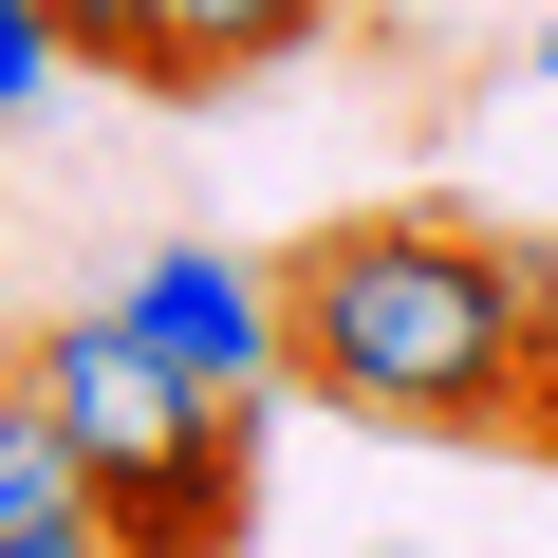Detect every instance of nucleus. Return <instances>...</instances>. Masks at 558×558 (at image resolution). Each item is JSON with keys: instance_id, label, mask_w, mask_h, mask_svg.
Here are the masks:
<instances>
[{"instance_id": "9d476101", "label": "nucleus", "mask_w": 558, "mask_h": 558, "mask_svg": "<svg viewBox=\"0 0 558 558\" xmlns=\"http://www.w3.org/2000/svg\"><path fill=\"white\" fill-rule=\"evenodd\" d=\"M521 447H539V465H558V354H539V410H521Z\"/></svg>"}, {"instance_id": "f03ea898", "label": "nucleus", "mask_w": 558, "mask_h": 558, "mask_svg": "<svg viewBox=\"0 0 558 558\" xmlns=\"http://www.w3.org/2000/svg\"><path fill=\"white\" fill-rule=\"evenodd\" d=\"M20 391L57 410V447H75V484H94V521H112L131 558H242V539H260V428H279V410L168 373V354L131 336V299L38 317Z\"/></svg>"}, {"instance_id": "20e7f679", "label": "nucleus", "mask_w": 558, "mask_h": 558, "mask_svg": "<svg viewBox=\"0 0 558 558\" xmlns=\"http://www.w3.org/2000/svg\"><path fill=\"white\" fill-rule=\"evenodd\" d=\"M317 38H336V0H131L94 75H131V94H242L279 57H317Z\"/></svg>"}, {"instance_id": "7ed1b4c3", "label": "nucleus", "mask_w": 558, "mask_h": 558, "mask_svg": "<svg viewBox=\"0 0 558 558\" xmlns=\"http://www.w3.org/2000/svg\"><path fill=\"white\" fill-rule=\"evenodd\" d=\"M131 336L168 354V373H205V391H242V410H279L299 391V336H279V260H223V242H149L131 279Z\"/></svg>"}, {"instance_id": "9b49d317", "label": "nucleus", "mask_w": 558, "mask_h": 558, "mask_svg": "<svg viewBox=\"0 0 558 558\" xmlns=\"http://www.w3.org/2000/svg\"><path fill=\"white\" fill-rule=\"evenodd\" d=\"M521 75H539V94H558V0H539V38H521Z\"/></svg>"}, {"instance_id": "f8f14e48", "label": "nucleus", "mask_w": 558, "mask_h": 558, "mask_svg": "<svg viewBox=\"0 0 558 558\" xmlns=\"http://www.w3.org/2000/svg\"><path fill=\"white\" fill-rule=\"evenodd\" d=\"M94 558H131V539H94Z\"/></svg>"}, {"instance_id": "f257e3e1", "label": "nucleus", "mask_w": 558, "mask_h": 558, "mask_svg": "<svg viewBox=\"0 0 558 558\" xmlns=\"http://www.w3.org/2000/svg\"><path fill=\"white\" fill-rule=\"evenodd\" d=\"M279 336H299V391H336L354 428L521 447V410H539L521 223H465V205H354V223H299V242H279Z\"/></svg>"}, {"instance_id": "1a4fd4ad", "label": "nucleus", "mask_w": 558, "mask_h": 558, "mask_svg": "<svg viewBox=\"0 0 558 558\" xmlns=\"http://www.w3.org/2000/svg\"><path fill=\"white\" fill-rule=\"evenodd\" d=\"M57 20H75V57H112V20H131V0H57Z\"/></svg>"}, {"instance_id": "6e6552de", "label": "nucleus", "mask_w": 558, "mask_h": 558, "mask_svg": "<svg viewBox=\"0 0 558 558\" xmlns=\"http://www.w3.org/2000/svg\"><path fill=\"white\" fill-rule=\"evenodd\" d=\"M521 317H539V354H558V223H521Z\"/></svg>"}, {"instance_id": "0eeeda50", "label": "nucleus", "mask_w": 558, "mask_h": 558, "mask_svg": "<svg viewBox=\"0 0 558 558\" xmlns=\"http://www.w3.org/2000/svg\"><path fill=\"white\" fill-rule=\"evenodd\" d=\"M94 539H112L94 502H57V521H0V558H94Z\"/></svg>"}, {"instance_id": "423d86ee", "label": "nucleus", "mask_w": 558, "mask_h": 558, "mask_svg": "<svg viewBox=\"0 0 558 558\" xmlns=\"http://www.w3.org/2000/svg\"><path fill=\"white\" fill-rule=\"evenodd\" d=\"M57 502H94L75 447H57V410H38V391H0V521H57Z\"/></svg>"}, {"instance_id": "39448f33", "label": "nucleus", "mask_w": 558, "mask_h": 558, "mask_svg": "<svg viewBox=\"0 0 558 558\" xmlns=\"http://www.w3.org/2000/svg\"><path fill=\"white\" fill-rule=\"evenodd\" d=\"M75 75H94V57H75V20H57V0H0V131H38Z\"/></svg>"}]
</instances>
